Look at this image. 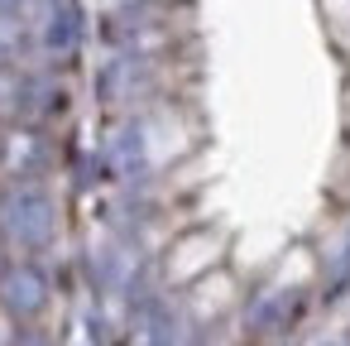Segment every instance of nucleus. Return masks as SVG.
Masks as SVG:
<instances>
[{"instance_id":"obj_1","label":"nucleus","mask_w":350,"mask_h":346,"mask_svg":"<svg viewBox=\"0 0 350 346\" xmlns=\"http://www.w3.org/2000/svg\"><path fill=\"white\" fill-rule=\"evenodd\" d=\"M0 231L20 245H44L53 236V202L39 188H20L0 202Z\"/></svg>"},{"instance_id":"obj_2","label":"nucleus","mask_w":350,"mask_h":346,"mask_svg":"<svg viewBox=\"0 0 350 346\" xmlns=\"http://www.w3.org/2000/svg\"><path fill=\"white\" fill-rule=\"evenodd\" d=\"M44 298H49V284L29 264H20V269H10L0 279V303H5V312H15V317H34L44 308Z\"/></svg>"},{"instance_id":"obj_3","label":"nucleus","mask_w":350,"mask_h":346,"mask_svg":"<svg viewBox=\"0 0 350 346\" xmlns=\"http://www.w3.org/2000/svg\"><path fill=\"white\" fill-rule=\"evenodd\" d=\"M49 44H53V49H63V44H72V10H58V15H53V29H49Z\"/></svg>"},{"instance_id":"obj_4","label":"nucleus","mask_w":350,"mask_h":346,"mask_svg":"<svg viewBox=\"0 0 350 346\" xmlns=\"http://www.w3.org/2000/svg\"><path fill=\"white\" fill-rule=\"evenodd\" d=\"M0 5H5V0H0ZM10 5H15V0H10Z\"/></svg>"}]
</instances>
